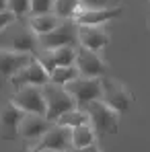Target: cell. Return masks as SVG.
<instances>
[{"mask_svg":"<svg viewBox=\"0 0 150 152\" xmlns=\"http://www.w3.org/2000/svg\"><path fill=\"white\" fill-rule=\"evenodd\" d=\"M37 48H39V39L33 33L29 21L25 23L23 19H17L4 31H0V50L37 56Z\"/></svg>","mask_w":150,"mask_h":152,"instance_id":"cell-1","label":"cell"},{"mask_svg":"<svg viewBox=\"0 0 150 152\" xmlns=\"http://www.w3.org/2000/svg\"><path fill=\"white\" fill-rule=\"evenodd\" d=\"M43 95H45V105H48V119L50 121H58L64 113H68V111H72L76 109L78 105H76L74 97L66 91V86H62V84H53V82H48L45 86H43Z\"/></svg>","mask_w":150,"mask_h":152,"instance_id":"cell-2","label":"cell"},{"mask_svg":"<svg viewBox=\"0 0 150 152\" xmlns=\"http://www.w3.org/2000/svg\"><path fill=\"white\" fill-rule=\"evenodd\" d=\"M39 39V48L41 50H58V48H66V45H78V25L74 19L68 21H60V25L56 27L51 33L37 37Z\"/></svg>","mask_w":150,"mask_h":152,"instance_id":"cell-3","label":"cell"},{"mask_svg":"<svg viewBox=\"0 0 150 152\" xmlns=\"http://www.w3.org/2000/svg\"><path fill=\"white\" fill-rule=\"evenodd\" d=\"M89 113L91 126L95 127L97 134H115L117 132V124H119V113L113 111L107 103L103 101H93L82 107Z\"/></svg>","mask_w":150,"mask_h":152,"instance_id":"cell-4","label":"cell"},{"mask_svg":"<svg viewBox=\"0 0 150 152\" xmlns=\"http://www.w3.org/2000/svg\"><path fill=\"white\" fill-rule=\"evenodd\" d=\"M10 103L17 105L25 113H37V115H45L48 113L43 86H21L10 97Z\"/></svg>","mask_w":150,"mask_h":152,"instance_id":"cell-5","label":"cell"},{"mask_svg":"<svg viewBox=\"0 0 150 152\" xmlns=\"http://www.w3.org/2000/svg\"><path fill=\"white\" fill-rule=\"evenodd\" d=\"M66 91L74 97L78 107H84L93 101H101L103 95V86H101V78H89V76H78L72 82L66 84Z\"/></svg>","mask_w":150,"mask_h":152,"instance_id":"cell-6","label":"cell"},{"mask_svg":"<svg viewBox=\"0 0 150 152\" xmlns=\"http://www.w3.org/2000/svg\"><path fill=\"white\" fill-rule=\"evenodd\" d=\"M101 86H103V95H101V101L107 103L113 111H117L119 115L125 113L130 109V103H132V97L130 93L124 88L121 82L109 78V76H101Z\"/></svg>","mask_w":150,"mask_h":152,"instance_id":"cell-7","label":"cell"},{"mask_svg":"<svg viewBox=\"0 0 150 152\" xmlns=\"http://www.w3.org/2000/svg\"><path fill=\"white\" fill-rule=\"evenodd\" d=\"M29 148H35L37 152H43V150H70V148H72V129L56 124L41 140H37V142L31 144Z\"/></svg>","mask_w":150,"mask_h":152,"instance_id":"cell-8","label":"cell"},{"mask_svg":"<svg viewBox=\"0 0 150 152\" xmlns=\"http://www.w3.org/2000/svg\"><path fill=\"white\" fill-rule=\"evenodd\" d=\"M48 82H50V72L41 66V62L37 58L10 78V84L15 88H21V86H45Z\"/></svg>","mask_w":150,"mask_h":152,"instance_id":"cell-9","label":"cell"},{"mask_svg":"<svg viewBox=\"0 0 150 152\" xmlns=\"http://www.w3.org/2000/svg\"><path fill=\"white\" fill-rule=\"evenodd\" d=\"M74 66L78 68L80 76H89V78H101L107 74V66L101 60L99 51L86 50V48H78L76 50V62Z\"/></svg>","mask_w":150,"mask_h":152,"instance_id":"cell-10","label":"cell"},{"mask_svg":"<svg viewBox=\"0 0 150 152\" xmlns=\"http://www.w3.org/2000/svg\"><path fill=\"white\" fill-rule=\"evenodd\" d=\"M56 126L53 121L48 119V115H37V113H25L23 121H21V127H19V136L23 140H29V142H37L41 140L51 127Z\"/></svg>","mask_w":150,"mask_h":152,"instance_id":"cell-11","label":"cell"},{"mask_svg":"<svg viewBox=\"0 0 150 152\" xmlns=\"http://www.w3.org/2000/svg\"><path fill=\"white\" fill-rule=\"evenodd\" d=\"M35 60L33 53H15V51L0 50V86L4 80H10L19 70H23Z\"/></svg>","mask_w":150,"mask_h":152,"instance_id":"cell-12","label":"cell"},{"mask_svg":"<svg viewBox=\"0 0 150 152\" xmlns=\"http://www.w3.org/2000/svg\"><path fill=\"white\" fill-rule=\"evenodd\" d=\"M25 117V111H21L17 105L8 103L0 109V138L2 140H15L19 136V127Z\"/></svg>","mask_w":150,"mask_h":152,"instance_id":"cell-13","label":"cell"},{"mask_svg":"<svg viewBox=\"0 0 150 152\" xmlns=\"http://www.w3.org/2000/svg\"><path fill=\"white\" fill-rule=\"evenodd\" d=\"M119 15H121L119 6H115V8H111V6H107V8H84V6H80L74 17V21H76V25L101 27L105 23H109V21H113Z\"/></svg>","mask_w":150,"mask_h":152,"instance_id":"cell-14","label":"cell"},{"mask_svg":"<svg viewBox=\"0 0 150 152\" xmlns=\"http://www.w3.org/2000/svg\"><path fill=\"white\" fill-rule=\"evenodd\" d=\"M35 58L41 62V66H43L48 72H51V70L58 68V66H74L76 48L66 45V48H58V50H41Z\"/></svg>","mask_w":150,"mask_h":152,"instance_id":"cell-15","label":"cell"},{"mask_svg":"<svg viewBox=\"0 0 150 152\" xmlns=\"http://www.w3.org/2000/svg\"><path fill=\"white\" fill-rule=\"evenodd\" d=\"M109 41V35L101 27H86L78 25V45L93 51H101Z\"/></svg>","mask_w":150,"mask_h":152,"instance_id":"cell-16","label":"cell"},{"mask_svg":"<svg viewBox=\"0 0 150 152\" xmlns=\"http://www.w3.org/2000/svg\"><path fill=\"white\" fill-rule=\"evenodd\" d=\"M60 17L56 15V12H48V15H35V17H31L29 19V25L33 29V33L37 35V37H41V35H48L51 33L56 27L60 25Z\"/></svg>","mask_w":150,"mask_h":152,"instance_id":"cell-17","label":"cell"},{"mask_svg":"<svg viewBox=\"0 0 150 152\" xmlns=\"http://www.w3.org/2000/svg\"><path fill=\"white\" fill-rule=\"evenodd\" d=\"M95 142H97V132H95V127L91 126V124L78 126L72 129V150L93 146Z\"/></svg>","mask_w":150,"mask_h":152,"instance_id":"cell-18","label":"cell"},{"mask_svg":"<svg viewBox=\"0 0 150 152\" xmlns=\"http://www.w3.org/2000/svg\"><path fill=\"white\" fill-rule=\"evenodd\" d=\"M56 124H58V126H64V127L74 129V127H78V126H86V124H91V119H89V113H86L82 107H76V109H72V111L64 113Z\"/></svg>","mask_w":150,"mask_h":152,"instance_id":"cell-19","label":"cell"},{"mask_svg":"<svg viewBox=\"0 0 150 152\" xmlns=\"http://www.w3.org/2000/svg\"><path fill=\"white\" fill-rule=\"evenodd\" d=\"M78 76H80V72H78L76 66H58V68H53V70L50 72V82L66 86L68 82H72L74 78H78Z\"/></svg>","mask_w":150,"mask_h":152,"instance_id":"cell-20","label":"cell"},{"mask_svg":"<svg viewBox=\"0 0 150 152\" xmlns=\"http://www.w3.org/2000/svg\"><path fill=\"white\" fill-rule=\"evenodd\" d=\"M82 6L80 0H56L53 2V12L62 19V21H68V19H74L78 8Z\"/></svg>","mask_w":150,"mask_h":152,"instance_id":"cell-21","label":"cell"},{"mask_svg":"<svg viewBox=\"0 0 150 152\" xmlns=\"http://www.w3.org/2000/svg\"><path fill=\"white\" fill-rule=\"evenodd\" d=\"M6 6L10 12H15L17 19L31 15V0H6Z\"/></svg>","mask_w":150,"mask_h":152,"instance_id":"cell-22","label":"cell"},{"mask_svg":"<svg viewBox=\"0 0 150 152\" xmlns=\"http://www.w3.org/2000/svg\"><path fill=\"white\" fill-rule=\"evenodd\" d=\"M53 2L56 0H31V17L53 12Z\"/></svg>","mask_w":150,"mask_h":152,"instance_id":"cell-23","label":"cell"},{"mask_svg":"<svg viewBox=\"0 0 150 152\" xmlns=\"http://www.w3.org/2000/svg\"><path fill=\"white\" fill-rule=\"evenodd\" d=\"M15 21H17L15 12H10V10H0V31H4L6 27L10 25V23H15Z\"/></svg>","mask_w":150,"mask_h":152,"instance_id":"cell-24","label":"cell"},{"mask_svg":"<svg viewBox=\"0 0 150 152\" xmlns=\"http://www.w3.org/2000/svg\"><path fill=\"white\" fill-rule=\"evenodd\" d=\"M84 8H107L109 0H80Z\"/></svg>","mask_w":150,"mask_h":152,"instance_id":"cell-25","label":"cell"},{"mask_svg":"<svg viewBox=\"0 0 150 152\" xmlns=\"http://www.w3.org/2000/svg\"><path fill=\"white\" fill-rule=\"evenodd\" d=\"M74 152H101V150L97 148V144H93V146H86V148H78Z\"/></svg>","mask_w":150,"mask_h":152,"instance_id":"cell-26","label":"cell"},{"mask_svg":"<svg viewBox=\"0 0 150 152\" xmlns=\"http://www.w3.org/2000/svg\"><path fill=\"white\" fill-rule=\"evenodd\" d=\"M0 10H8V6H6V0H0Z\"/></svg>","mask_w":150,"mask_h":152,"instance_id":"cell-27","label":"cell"},{"mask_svg":"<svg viewBox=\"0 0 150 152\" xmlns=\"http://www.w3.org/2000/svg\"><path fill=\"white\" fill-rule=\"evenodd\" d=\"M43 152H74V150H43Z\"/></svg>","mask_w":150,"mask_h":152,"instance_id":"cell-28","label":"cell"},{"mask_svg":"<svg viewBox=\"0 0 150 152\" xmlns=\"http://www.w3.org/2000/svg\"><path fill=\"white\" fill-rule=\"evenodd\" d=\"M25 152H37V150H35V148H27Z\"/></svg>","mask_w":150,"mask_h":152,"instance_id":"cell-29","label":"cell"}]
</instances>
